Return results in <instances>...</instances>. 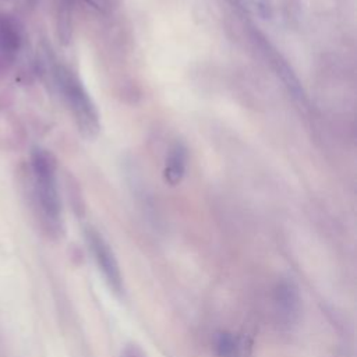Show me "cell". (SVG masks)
I'll use <instances>...</instances> for the list:
<instances>
[{
	"mask_svg": "<svg viewBox=\"0 0 357 357\" xmlns=\"http://www.w3.org/2000/svg\"><path fill=\"white\" fill-rule=\"evenodd\" d=\"M237 10L251 17L269 20L273 15V6L271 0H225Z\"/></svg>",
	"mask_w": 357,
	"mask_h": 357,
	"instance_id": "obj_8",
	"label": "cell"
},
{
	"mask_svg": "<svg viewBox=\"0 0 357 357\" xmlns=\"http://www.w3.org/2000/svg\"><path fill=\"white\" fill-rule=\"evenodd\" d=\"M28 1H29V3H31V4H35V3H36V1H38V0H28Z\"/></svg>",
	"mask_w": 357,
	"mask_h": 357,
	"instance_id": "obj_11",
	"label": "cell"
},
{
	"mask_svg": "<svg viewBox=\"0 0 357 357\" xmlns=\"http://www.w3.org/2000/svg\"><path fill=\"white\" fill-rule=\"evenodd\" d=\"M31 167L42 213L49 222L59 223L61 216V199L57 185L56 158L50 151L35 146L31 153Z\"/></svg>",
	"mask_w": 357,
	"mask_h": 357,
	"instance_id": "obj_2",
	"label": "cell"
},
{
	"mask_svg": "<svg viewBox=\"0 0 357 357\" xmlns=\"http://www.w3.org/2000/svg\"><path fill=\"white\" fill-rule=\"evenodd\" d=\"M85 240H86V244L93 255V259H95L98 268L100 269V272L103 273L105 280L107 282L109 287L114 293H121L123 291V278H121L119 262H117L116 255H114L113 250L110 248L109 243L93 227H86Z\"/></svg>",
	"mask_w": 357,
	"mask_h": 357,
	"instance_id": "obj_4",
	"label": "cell"
},
{
	"mask_svg": "<svg viewBox=\"0 0 357 357\" xmlns=\"http://www.w3.org/2000/svg\"><path fill=\"white\" fill-rule=\"evenodd\" d=\"M273 305L278 322L286 328L294 325L300 315L301 298L296 283L290 279H282L273 289Z\"/></svg>",
	"mask_w": 357,
	"mask_h": 357,
	"instance_id": "obj_5",
	"label": "cell"
},
{
	"mask_svg": "<svg viewBox=\"0 0 357 357\" xmlns=\"http://www.w3.org/2000/svg\"><path fill=\"white\" fill-rule=\"evenodd\" d=\"M120 357H146L144 349L138 343H127L120 353Z\"/></svg>",
	"mask_w": 357,
	"mask_h": 357,
	"instance_id": "obj_9",
	"label": "cell"
},
{
	"mask_svg": "<svg viewBox=\"0 0 357 357\" xmlns=\"http://www.w3.org/2000/svg\"><path fill=\"white\" fill-rule=\"evenodd\" d=\"M53 77L61 96L68 105L79 134L85 139H95L100 131V114L92 96L70 68L54 66Z\"/></svg>",
	"mask_w": 357,
	"mask_h": 357,
	"instance_id": "obj_1",
	"label": "cell"
},
{
	"mask_svg": "<svg viewBox=\"0 0 357 357\" xmlns=\"http://www.w3.org/2000/svg\"><path fill=\"white\" fill-rule=\"evenodd\" d=\"M21 46V31L8 17H0V60L8 61L15 57Z\"/></svg>",
	"mask_w": 357,
	"mask_h": 357,
	"instance_id": "obj_7",
	"label": "cell"
},
{
	"mask_svg": "<svg viewBox=\"0 0 357 357\" xmlns=\"http://www.w3.org/2000/svg\"><path fill=\"white\" fill-rule=\"evenodd\" d=\"M250 36H251V40L254 42V45L262 53L264 59L268 61V64L273 70V73L278 75V78L282 81V84L287 89V92L291 95V98L303 105L307 99L305 91H304L297 74L289 64V61L273 46V43L257 28H254V26L250 28Z\"/></svg>",
	"mask_w": 357,
	"mask_h": 357,
	"instance_id": "obj_3",
	"label": "cell"
},
{
	"mask_svg": "<svg viewBox=\"0 0 357 357\" xmlns=\"http://www.w3.org/2000/svg\"><path fill=\"white\" fill-rule=\"evenodd\" d=\"M84 1L92 8L98 10L99 13H106L112 6V0H84Z\"/></svg>",
	"mask_w": 357,
	"mask_h": 357,
	"instance_id": "obj_10",
	"label": "cell"
},
{
	"mask_svg": "<svg viewBox=\"0 0 357 357\" xmlns=\"http://www.w3.org/2000/svg\"><path fill=\"white\" fill-rule=\"evenodd\" d=\"M187 146L181 141H176L170 148L163 169V180L169 185H177L183 181L187 169Z\"/></svg>",
	"mask_w": 357,
	"mask_h": 357,
	"instance_id": "obj_6",
	"label": "cell"
}]
</instances>
